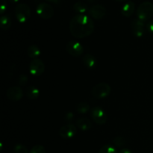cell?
I'll list each match as a JSON object with an SVG mask.
<instances>
[{
	"instance_id": "8",
	"label": "cell",
	"mask_w": 153,
	"mask_h": 153,
	"mask_svg": "<svg viewBox=\"0 0 153 153\" xmlns=\"http://www.w3.org/2000/svg\"><path fill=\"white\" fill-rule=\"evenodd\" d=\"M66 50L72 56L79 57L83 54L84 47L79 42L76 40H71L67 43Z\"/></svg>"
},
{
	"instance_id": "5",
	"label": "cell",
	"mask_w": 153,
	"mask_h": 153,
	"mask_svg": "<svg viewBox=\"0 0 153 153\" xmlns=\"http://www.w3.org/2000/svg\"><path fill=\"white\" fill-rule=\"evenodd\" d=\"M36 12L40 18L44 19H50L54 15V9L52 5L46 2H41L37 6Z\"/></svg>"
},
{
	"instance_id": "32",
	"label": "cell",
	"mask_w": 153,
	"mask_h": 153,
	"mask_svg": "<svg viewBox=\"0 0 153 153\" xmlns=\"http://www.w3.org/2000/svg\"><path fill=\"white\" fill-rule=\"evenodd\" d=\"M115 1H127V0H115Z\"/></svg>"
},
{
	"instance_id": "19",
	"label": "cell",
	"mask_w": 153,
	"mask_h": 153,
	"mask_svg": "<svg viewBox=\"0 0 153 153\" xmlns=\"http://www.w3.org/2000/svg\"><path fill=\"white\" fill-rule=\"evenodd\" d=\"M11 26V19L7 15H2L0 19V27L2 30H7Z\"/></svg>"
},
{
	"instance_id": "17",
	"label": "cell",
	"mask_w": 153,
	"mask_h": 153,
	"mask_svg": "<svg viewBox=\"0 0 153 153\" xmlns=\"http://www.w3.org/2000/svg\"><path fill=\"white\" fill-rule=\"evenodd\" d=\"M27 54H28V56L30 58L36 59V58H37L40 55V49L36 45H32V46H30L28 48V49H27Z\"/></svg>"
},
{
	"instance_id": "7",
	"label": "cell",
	"mask_w": 153,
	"mask_h": 153,
	"mask_svg": "<svg viewBox=\"0 0 153 153\" xmlns=\"http://www.w3.org/2000/svg\"><path fill=\"white\" fill-rule=\"evenodd\" d=\"M45 65L42 60L36 58L33 59L29 64V71L31 76H40L44 73Z\"/></svg>"
},
{
	"instance_id": "31",
	"label": "cell",
	"mask_w": 153,
	"mask_h": 153,
	"mask_svg": "<svg viewBox=\"0 0 153 153\" xmlns=\"http://www.w3.org/2000/svg\"><path fill=\"white\" fill-rule=\"evenodd\" d=\"M10 1L12 3H16L19 1V0H10Z\"/></svg>"
},
{
	"instance_id": "6",
	"label": "cell",
	"mask_w": 153,
	"mask_h": 153,
	"mask_svg": "<svg viewBox=\"0 0 153 153\" xmlns=\"http://www.w3.org/2000/svg\"><path fill=\"white\" fill-rule=\"evenodd\" d=\"M91 117L93 120L98 125H104L107 122V115L102 108L99 106H96L91 108Z\"/></svg>"
},
{
	"instance_id": "24",
	"label": "cell",
	"mask_w": 153,
	"mask_h": 153,
	"mask_svg": "<svg viewBox=\"0 0 153 153\" xmlns=\"http://www.w3.org/2000/svg\"><path fill=\"white\" fill-rule=\"evenodd\" d=\"M113 143L116 146L120 147V146H123L124 145V143H125V140H124L123 137H116L113 140Z\"/></svg>"
},
{
	"instance_id": "12",
	"label": "cell",
	"mask_w": 153,
	"mask_h": 153,
	"mask_svg": "<svg viewBox=\"0 0 153 153\" xmlns=\"http://www.w3.org/2000/svg\"><path fill=\"white\" fill-rule=\"evenodd\" d=\"M89 14L91 17L94 18L96 19H102L106 15V8L103 5L101 4H95L93 5L89 9Z\"/></svg>"
},
{
	"instance_id": "16",
	"label": "cell",
	"mask_w": 153,
	"mask_h": 153,
	"mask_svg": "<svg viewBox=\"0 0 153 153\" xmlns=\"http://www.w3.org/2000/svg\"><path fill=\"white\" fill-rule=\"evenodd\" d=\"M25 94H26V97H28L29 100H34L36 99H37L40 96V91L37 88L34 86H30L28 87L26 89L25 91Z\"/></svg>"
},
{
	"instance_id": "9",
	"label": "cell",
	"mask_w": 153,
	"mask_h": 153,
	"mask_svg": "<svg viewBox=\"0 0 153 153\" xmlns=\"http://www.w3.org/2000/svg\"><path fill=\"white\" fill-rule=\"evenodd\" d=\"M144 22L139 19H133L131 22V32L136 37H140L144 34Z\"/></svg>"
},
{
	"instance_id": "21",
	"label": "cell",
	"mask_w": 153,
	"mask_h": 153,
	"mask_svg": "<svg viewBox=\"0 0 153 153\" xmlns=\"http://www.w3.org/2000/svg\"><path fill=\"white\" fill-rule=\"evenodd\" d=\"M98 153H118L115 147L111 145H105L102 146Z\"/></svg>"
},
{
	"instance_id": "22",
	"label": "cell",
	"mask_w": 153,
	"mask_h": 153,
	"mask_svg": "<svg viewBox=\"0 0 153 153\" xmlns=\"http://www.w3.org/2000/svg\"><path fill=\"white\" fill-rule=\"evenodd\" d=\"M14 153H28V149L22 144H16L13 148Z\"/></svg>"
},
{
	"instance_id": "28",
	"label": "cell",
	"mask_w": 153,
	"mask_h": 153,
	"mask_svg": "<svg viewBox=\"0 0 153 153\" xmlns=\"http://www.w3.org/2000/svg\"><path fill=\"white\" fill-rule=\"evenodd\" d=\"M146 28H147L148 31L153 34V19L148 22L147 25H146Z\"/></svg>"
},
{
	"instance_id": "25",
	"label": "cell",
	"mask_w": 153,
	"mask_h": 153,
	"mask_svg": "<svg viewBox=\"0 0 153 153\" xmlns=\"http://www.w3.org/2000/svg\"><path fill=\"white\" fill-rule=\"evenodd\" d=\"M28 81V78L26 75L22 74L19 76L18 78V82H19V85L20 86H25V85L27 84Z\"/></svg>"
},
{
	"instance_id": "20",
	"label": "cell",
	"mask_w": 153,
	"mask_h": 153,
	"mask_svg": "<svg viewBox=\"0 0 153 153\" xmlns=\"http://www.w3.org/2000/svg\"><path fill=\"white\" fill-rule=\"evenodd\" d=\"M76 111L79 112V114H87L90 111V105L86 102H82L79 103L76 108Z\"/></svg>"
},
{
	"instance_id": "10",
	"label": "cell",
	"mask_w": 153,
	"mask_h": 153,
	"mask_svg": "<svg viewBox=\"0 0 153 153\" xmlns=\"http://www.w3.org/2000/svg\"><path fill=\"white\" fill-rule=\"evenodd\" d=\"M77 133V128L73 124H67L60 128L59 134L62 138L70 139L74 137Z\"/></svg>"
},
{
	"instance_id": "33",
	"label": "cell",
	"mask_w": 153,
	"mask_h": 153,
	"mask_svg": "<svg viewBox=\"0 0 153 153\" xmlns=\"http://www.w3.org/2000/svg\"><path fill=\"white\" fill-rule=\"evenodd\" d=\"M88 1H94V0H88Z\"/></svg>"
},
{
	"instance_id": "29",
	"label": "cell",
	"mask_w": 153,
	"mask_h": 153,
	"mask_svg": "<svg viewBox=\"0 0 153 153\" xmlns=\"http://www.w3.org/2000/svg\"><path fill=\"white\" fill-rule=\"evenodd\" d=\"M119 153H132L131 152V151L129 149H127V148H126V149H122L120 151Z\"/></svg>"
},
{
	"instance_id": "23",
	"label": "cell",
	"mask_w": 153,
	"mask_h": 153,
	"mask_svg": "<svg viewBox=\"0 0 153 153\" xmlns=\"http://www.w3.org/2000/svg\"><path fill=\"white\" fill-rule=\"evenodd\" d=\"M29 153H46V149L42 145H36L31 148Z\"/></svg>"
},
{
	"instance_id": "26",
	"label": "cell",
	"mask_w": 153,
	"mask_h": 153,
	"mask_svg": "<svg viewBox=\"0 0 153 153\" xmlns=\"http://www.w3.org/2000/svg\"><path fill=\"white\" fill-rule=\"evenodd\" d=\"M0 13L2 16L4 13L5 12L6 9H7V3H6V0H0Z\"/></svg>"
},
{
	"instance_id": "3",
	"label": "cell",
	"mask_w": 153,
	"mask_h": 153,
	"mask_svg": "<svg viewBox=\"0 0 153 153\" xmlns=\"http://www.w3.org/2000/svg\"><path fill=\"white\" fill-rule=\"evenodd\" d=\"M111 91L110 85L105 82H101L93 88L91 94L94 97L97 99H103L108 97Z\"/></svg>"
},
{
	"instance_id": "14",
	"label": "cell",
	"mask_w": 153,
	"mask_h": 153,
	"mask_svg": "<svg viewBox=\"0 0 153 153\" xmlns=\"http://www.w3.org/2000/svg\"><path fill=\"white\" fill-rule=\"evenodd\" d=\"M82 63L88 69L94 68L97 65V60H96L95 57L93 56L91 54H86L84 55L83 58H82Z\"/></svg>"
},
{
	"instance_id": "2",
	"label": "cell",
	"mask_w": 153,
	"mask_h": 153,
	"mask_svg": "<svg viewBox=\"0 0 153 153\" xmlns=\"http://www.w3.org/2000/svg\"><path fill=\"white\" fill-rule=\"evenodd\" d=\"M136 13H137V19L143 22L149 20L153 15L152 3L148 1L142 2L137 7Z\"/></svg>"
},
{
	"instance_id": "13",
	"label": "cell",
	"mask_w": 153,
	"mask_h": 153,
	"mask_svg": "<svg viewBox=\"0 0 153 153\" xmlns=\"http://www.w3.org/2000/svg\"><path fill=\"white\" fill-rule=\"evenodd\" d=\"M135 10V4L133 1H129L125 3L121 8V13L126 17H129L134 13Z\"/></svg>"
},
{
	"instance_id": "15",
	"label": "cell",
	"mask_w": 153,
	"mask_h": 153,
	"mask_svg": "<svg viewBox=\"0 0 153 153\" xmlns=\"http://www.w3.org/2000/svg\"><path fill=\"white\" fill-rule=\"evenodd\" d=\"M78 128L82 131H88L91 128V122L87 117H82L76 121Z\"/></svg>"
},
{
	"instance_id": "11",
	"label": "cell",
	"mask_w": 153,
	"mask_h": 153,
	"mask_svg": "<svg viewBox=\"0 0 153 153\" xmlns=\"http://www.w3.org/2000/svg\"><path fill=\"white\" fill-rule=\"evenodd\" d=\"M7 97L13 102L19 101L23 97V91L20 87L13 86L9 88L6 93Z\"/></svg>"
},
{
	"instance_id": "30",
	"label": "cell",
	"mask_w": 153,
	"mask_h": 153,
	"mask_svg": "<svg viewBox=\"0 0 153 153\" xmlns=\"http://www.w3.org/2000/svg\"><path fill=\"white\" fill-rule=\"evenodd\" d=\"M46 1H51V2H53V3H58L61 0H46Z\"/></svg>"
},
{
	"instance_id": "18",
	"label": "cell",
	"mask_w": 153,
	"mask_h": 153,
	"mask_svg": "<svg viewBox=\"0 0 153 153\" xmlns=\"http://www.w3.org/2000/svg\"><path fill=\"white\" fill-rule=\"evenodd\" d=\"M73 8V10H74V11H76V13H78L79 14H84V13H86L87 11H89L88 5H87L85 3L81 2V1L75 3Z\"/></svg>"
},
{
	"instance_id": "1",
	"label": "cell",
	"mask_w": 153,
	"mask_h": 153,
	"mask_svg": "<svg viewBox=\"0 0 153 153\" xmlns=\"http://www.w3.org/2000/svg\"><path fill=\"white\" fill-rule=\"evenodd\" d=\"M70 31L76 38L82 39L91 35L94 31V22L85 14H77L70 22Z\"/></svg>"
},
{
	"instance_id": "4",
	"label": "cell",
	"mask_w": 153,
	"mask_h": 153,
	"mask_svg": "<svg viewBox=\"0 0 153 153\" xmlns=\"http://www.w3.org/2000/svg\"><path fill=\"white\" fill-rule=\"evenodd\" d=\"M15 15L16 19L20 23H24L26 22L31 16V9L26 4L20 3L15 8Z\"/></svg>"
},
{
	"instance_id": "27",
	"label": "cell",
	"mask_w": 153,
	"mask_h": 153,
	"mask_svg": "<svg viewBox=\"0 0 153 153\" xmlns=\"http://www.w3.org/2000/svg\"><path fill=\"white\" fill-rule=\"evenodd\" d=\"M73 117H74V114H73L72 112H67V113L65 114V117H64L65 120L67 121L73 120Z\"/></svg>"
}]
</instances>
